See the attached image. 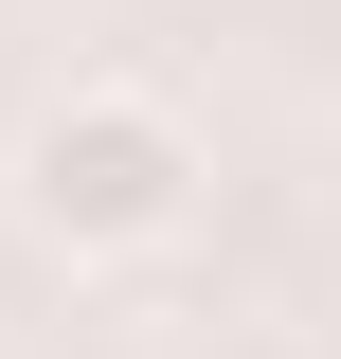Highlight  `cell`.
Listing matches in <instances>:
<instances>
[{
    "label": "cell",
    "mask_w": 341,
    "mask_h": 359,
    "mask_svg": "<svg viewBox=\"0 0 341 359\" xmlns=\"http://www.w3.org/2000/svg\"><path fill=\"white\" fill-rule=\"evenodd\" d=\"M0 198H18V233H36L54 269H144V252H180V233H198L215 144H198V108H180V90H144V72H72L36 126H18Z\"/></svg>",
    "instance_id": "obj_1"
}]
</instances>
